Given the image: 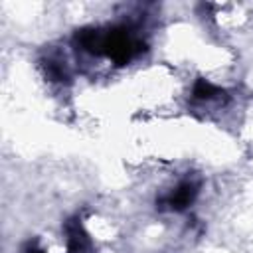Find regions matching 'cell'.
Segmentation results:
<instances>
[{
    "mask_svg": "<svg viewBox=\"0 0 253 253\" xmlns=\"http://www.w3.org/2000/svg\"><path fill=\"white\" fill-rule=\"evenodd\" d=\"M200 192V184L194 180H182L174 190H170L162 200L160 206L170 210V211H184L186 208H190L196 200Z\"/></svg>",
    "mask_w": 253,
    "mask_h": 253,
    "instance_id": "1",
    "label": "cell"
},
{
    "mask_svg": "<svg viewBox=\"0 0 253 253\" xmlns=\"http://www.w3.org/2000/svg\"><path fill=\"white\" fill-rule=\"evenodd\" d=\"M65 239H67V249L71 253H91V239L83 225L77 219H69L65 225Z\"/></svg>",
    "mask_w": 253,
    "mask_h": 253,
    "instance_id": "2",
    "label": "cell"
},
{
    "mask_svg": "<svg viewBox=\"0 0 253 253\" xmlns=\"http://www.w3.org/2000/svg\"><path fill=\"white\" fill-rule=\"evenodd\" d=\"M192 93H194V97H196L198 101H215V99H219L221 95H225L221 87L210 83L208 79H198L196 85H194V89H192Z\"/></svg>",
    "mask_w": 253,
    "mask_h": 253,
    "instance_id": "3",
    "label": "cell"
},
{
    "mask_svg": "<svg viewBox=\"0 0 253 253\" xmlns=\"http://www.w3.org/2000/svg\"><path fill=\"white\" fill-rule=\"evenodd\" d=\"M28 253H43V251H40V249H30Z\"/></svg>",
    "mask_w": 253,
    "mask_h": 253,
    "instance_id": "4",
    "label": "cell"
}]
</instances>
